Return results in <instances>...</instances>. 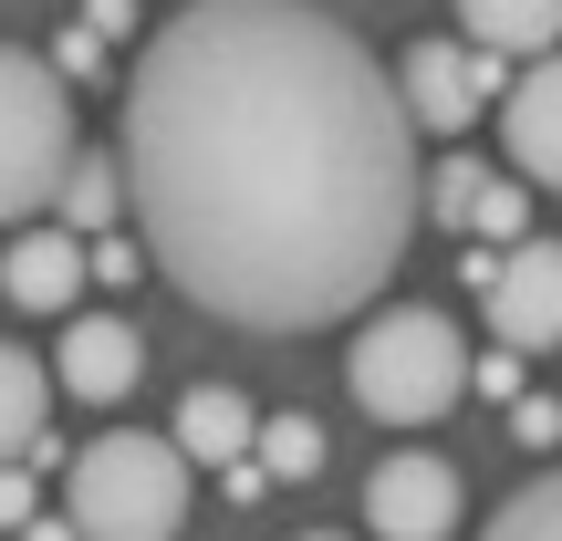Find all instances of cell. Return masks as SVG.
<instances>
[{
  "label": "cell",
  "instance_id": "7402d4cb",
  "mask_svg": "<svg viewBox=\"0 0 562 541\" xmlns=\"http://www.w3.org/2000/svg\"><path fill=\"white\" fill-rule=\"evenodd\" d=\"M0 521H11V531H32V521H42V510H32V480H21V469L0 480Z\"/></svg>",
  "mask_w": 562,
  "mask_h": 541
},
{
  "label": "cell",
  "instance_id": "30bf717a",
  "mask_svg": "<svg viewBox=\"0 0 562 541\" xmlns=\"http://www.w3.org/2000/svg\"><path fill=\"white\" fill-rule=\"evenodd\" d=\"M261 427L271 417H250L240 385H188L178 417H167V438H178L199 469H250V459H261Z\"/></svg>",
  "mask_w": 562,
  "mask_h": 541
},
{
  "label": "cell",
  "instance_id": "8992f818",
  "mask_svg": "<svg viewBox=\"0 0 562 541\" xmlns=\"http://www.w3.org/2000/svg\"><path fill=\"white\" fill-rule=\"evenodd\" d=\"M469 510L459 469L438 459V448H396V459H375V480H364V521L375 541H448Z\"/></svg>",
  "mask_w": 562,
  "mask_h": 541
},
{
  "label": "cell",
  "instance_id": "cb8c5ba5",
  "mask_svg": "<svg viewBox=\"0 0 562 541\" xmlns=\"http://www.w3.org/2000/svg\"><path fill=\"white\" fill-rule=\"evenodd\" d=\"M302 541H344V531H302Z\"/></svg>",
  "mask_w": 562,
  "mask_h": 541
},
{
  "label": "cell",
  "instance_id": "2e32d148",
  "mask_svg": "<svg viewBox=\"0 0 562 541\" xmlns=\"http://www.w3.org/2000/svg\"><path fill=\"white\" fill-rule=\"evenodd\" d=\"M480 199H490V167H480V157H448L438 178H427V208H438V229H480Z\"/></svg>",
  "mask_w": 562,
  "mask_h": 541
},
{
  "label": "cell",
  "instance_id": "ac0fdd59",
  "mask_svg": "<svg viewBox=\"0 0 562 541\" xmlns=\"http://www.w3.org/2000/svg\"><path fill=\"white\" fill-rule=\"evenodd\" d=\"M469 240H501V250H521V240H531L521 178H490V199H480V229H469Z\"/></svg>",
  "mask_w": 562,
  "mask_h": 541
},
{
  "label": "cell",
  "instance_id": "9c48e42d",
  "mask_svg": "<svg viewBox=\"0 0 562 541\" xmlns=\"http://www.w3.org/2000/svg\"><path fill=\"white\" fill-rule=\"evenodd\" d=\"M53 375L74 385L83 406H115V396H136V375H146V334L125 313H74L63 343H53Z\"/></svg>",
  "mask_w": 562,
  "mask_h": 541
},
{
  "label": "cell",
  "instance_id": "6da1fadb",
  "mask_svg": "<svg viewBox=\"0 0 562 541\" xmlns=\"http://www.w3.org/2000/svg\"><path fill=\"white\" fill-rule=\"evenodd\" d=\"M115 157L146 261L240 334L355 323L427 208L396 74L313 0H188L157 21Z\"/></svg>",
  "mask_w": 562,
  "mask_h": 541
},
{
  "label": "cell",
  "instance_id": "5bb4252c",
  "mask_svg": "<svg viewBox=\"0 0 562 541\" xmlns=\"http://www.w3.org/2000/svg\"><path fill=\"white\" fill-rule=\"evenodd\" d=\"M53 364H42V354H21V343H11V354H0V438H11V469H21V448H42V406H53Z\"/></svg>",
  "mask_w": 562,
  "mask_h": 541
},
{
  "label": "cell",
  "instance_id": "44dd1931",
  "mask_svg": "<svg viewBox=\"0 0 562 541\" xmlns=\"http://www.w3.org/2000/svg\"><path fill=\"white\" fill-rule=\"evenodd\" d=\"M83 32H94V42H125V32H136V0H83Z\"/></svg>",
  "mask_w": 562,
  "mask_h": 541
},
{
  "label": "cell",
  "instance_id": "7a4b0ae2",
  "mask_svg": "<svg viewBox=\"0 0 562 541\" xmlns=\"http://www.w3.org/2000/svg\"><path fill=\"white\" fill-rule=\"evenodd\" d=\"M344 385H355V406L375 427H438L448 406L480 385V364H469V334L438 302H385V313H364V334L344 343Z\"/></svg>",
  "mask_w": 562,
  "mask_h": 541
},
{
  "label": "cell",
  "instance_id": "3957f363",
  "mask_svg": "<svg viewBox=\"0 0 562 541\" xmlns=\"http://www.w3.org/2000/svg\"><path fill=\"white\" fill-rule=\"evenodd\" d=\"M188 448L157 427H104L63 459V521L83 541H178L188 531Z\"/></svg>",
  "mask_w": 562,
  "mask_h": 541
},
{
  "label": "cell",
  "instance_id": "8fae6325",
  "mask_svg": "<svg viewBox=\"0 0 562 541\" xmlns=\"http://www.w3.org/2000/svg\"><path fill=\"white\" fill-rule=\"evenodd\" d=\"M501 136H510V167H521L531 188H562V53H552V63H531V74L510 83Z\"/></svg>",
  "mask_w": 562,
  "mask_h": 541
},
{
  "label": "cell",
  "instance_id": "7c38bea8",
  "mask_svg": "<svg viewBox=\"0 0 562 541\" xmlns=\"http://www.w3.org/2000/svg\"><path fill=\"white\" fill-rule=\"evenodd\" d=\"M459 32L501 63H552L562 53V0H459Z\"/></svg>",
  "mask_w": 562,
  "mask_h": 541
},
{
  "label": "cell",
  "instance_id": "277c9868",
  "mask_svg": "<svg viewBox=\"0 0 562 541\" xmlns=\"http://www.w3.org/2000/svg\"><path fill=\"white\" fill-rule=\"evenodd\" d=\"M83 167V136H74V74L32 42L0 53V208L11 229H42V208H63Z\"/></svg>",
  "mask_w": 562,
  "mask_h": 541
},
{
  "label": "cell",
  "instance_id": "5b68a950",
  "mask_svg": "<svg viewBox=\"0 0 562 541\" xmlns=\"http://www.w3.org/2000/svg\"><path fill=\"white\" fill-rule=\"evenodd\" d=\"M396 94H406V115H417V136H459L490 94L510 104V63L480 53V42H438L427 32V42L396 53Z\"/></svg>",
  "mask_w": 562,
  "mask_h": 541
},
{
  "label": "cell",
  "instance_id": "e0dca14e",
  "mask_svg": "<svg viewBox=\"0 0 562 541\" xmlns=\"http://www.w3.org/2000/svg\"><path fill=\"white\" fill-rule=\"evenodd\" d=\"M261 469H271V480H313V469H323V427L313 417H271L261 427Z\"/></svg>",
  "mask_w": 562,
  "mask_h": 541
},
{
  "label": "cell",
  "instance_id": "ffe728a7",
  "mask_svg": "<svg viewBox=\"0 0 562 541\" xmlns=\"http://www.w3.org/2000/svg\"><path fill=\"white\" fill-rule=\"evenodd\" d=\"M94 271L104 281H146L157 261H146V240H94Z\"/></svg>",
  "mask_w": 562,
  "mask_h": 541
},
{
  "label": "cell",
  "instance_id": "4fadbf2b",
  "mask_svg": "<svg viewBox=\"0 0 562 541\" xmlns=\"http://www.w3.org/2000/svg\"><path fill=\"white\" fill-rule=\"evenodd\" d=\"M115 208H136L125 199V157H94V146H83V167H74V188H63L53 219L74 229V240H115Z\"/></svg>",
  "mask_w": 562,
  "mask_h": 541
},
{
  "label": "cell",
  "instance_id": "ba28073f",
  "mask_svg": "<svg viewBox=\"0 0 562 541\" xmlns=\"http://www.w3.org/2000/svg\"><path fill=\"white\" fill-rule=\"evenodd\" d=\"M83 281H94V240H74L63 219L11 229V250H0V292H11V313H74Z\"/></svg>",
  "mask_w": 562,
  "mask_h": 541
},
{
  "label": "cell",
  "instance_id": "603a6c76",
  "mask_svg": "<svg viewBox=\"0 0 562 541\" xmlns=\"http://www.w3.org/2000/svg\"><path fill=\"white\" fill-rule=\"evenodd\" d=\"M21 541H83L74 521H32V531H21Z\"/></svg>",
  "mask_w": 562,
  "mask_h": 541
},
{
  "label": "cell",
  "instance_id": "52a82bcc",
  "mask_svg": "<svg viewBox=\"0 0 562 541\" xmlns=\"http://www.w3.org/2000/svg\"><path fill=\"white\" fill-rule=\"evenodd\" d=\"M490 343L501 354H552L562 343V240H521L490 271Z\"/></svg>",
  "mask_w": 562,
  "mask_h": 541
},
{
  "label": "cell",
  "instance_id": "9a60e30c",
  "mask_svg": "<svg viewBox=\"0 0 562 541\" xmlns=\"http://www.w3.org/2000/svg\"><path fill=\"white\" fill-rule=\"evenodd\" d=\"M480 541H562V469H542L531 489H510Z\"/></svg>",
  "mask_w": 562,
  "mask_h": 541
},
{
  "label": "cell",
  "instance_id": "d6986e66",
  "mask_svg": "<svg viewBox=\"0 0 562 541\" xmlns=\"http://www.w3.org/2000/svg\"><path fill=\"white\" fill-rule=\"evenodd\" d=\"M510 438H521V448H552L562 438V406L552 396H521V406H510Z\"/></svg>",
  "mask_w": 562,
  "mask_h": 541
}]
</instances>
